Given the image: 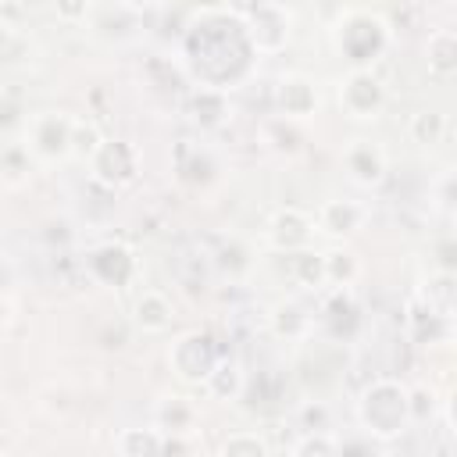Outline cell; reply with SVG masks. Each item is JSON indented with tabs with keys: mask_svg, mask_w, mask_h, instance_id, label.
<instances>
[{
	"mask_svg": "<svg viewBox=\"0 0 457 457\" xmlns=\"http://www.w3.org/2000/svg\"><path fill=\"white\" fill-rule=\"evenodd\" d=\"M250 39L232 11H204L200 25L186 36V57L207 89H225L250 64Z\"/></svg>",
	"mask_w": 457,
	"mask_h": 457,
	"instance_id": "cell-1",
	"label": "cell"
},
{
	"mask_svg": "<svg viewBox=\"0 0 457 457\" xmlns=\"http://www.w3.org/2000/svg\"><path fill=\"white\" fill-rule=\"evenodd\" d=\"M357 418H361L364 432L375 439L400 436L414 418L407 386H400L396 378H375L357 400Z\"/></svg>",
	"mask_w": 457,
	"mask_h": 457,
	"instance_id": "cell-2",
	"label": "cell"
},
{
	"mask_svg": "<svg viewBox=\"0 0 457 457\" xmlns=\"http://www.w3.org/2000/svg\"><path fill=\"white\" fill-rule=\"evenodd\" d=\"M389 43V25L371 11H346L339 21V50L353 68H368Z\"/></svg>",
	"mask_w": 457,
	"mask_h": 457,
	"instance_id": "cell-3",
	"label": "cell"
},
{
	"mask_svg": "<svg viewBox=\"0 0 457 457\" xmlns=\"http://www.w3.org/2000/svg\"><path fill=\"white\" fill-rule=\"evenodd\" d=\"M168 361L182 382H207L211 371L221 364V353L207 332H186L171 343Z\"/></svg>",
	"mask_w": 457,
	"mask_h": 457,
	"instance_id": "cell-4",
	"label": "cell"
},
{
	"mask_svg": "<svg viewBox=\"0 0 457 457\" xmlns=\"http://www.w3.org/2000/svg\"><path fill=\"white\" fill-rule=\"evenodd\" d=\"M339 104L357 121L378 118V111L386 104V86H382V79L371 68H350L339 79Z\"/></svg>",
	"mask_w": 457,
	"mask_h": 457,
	"instance_id": "cell-5",
	"label": "cell"
},
{
	"mask_svg": "<svg viewBox=\"0 0 457 457\" xmlns=\"http://www.w3.org/2000/svg\"><path fill=\"white\" fill-rule=\"evenodd\" d=\"M243 29L253 50H278L289 39V11L278 4H257L243 11Z\"/></svg>",
	"mask_w": 457,
	"mask_h": 457,
	"instance_id": "cell-6",
	"label": "cell"
},
{
	"mask_svg": "<svg viewBox=\"0 0 457 457\" xmlns=\"http://www.w3.org/2000/svg\"><path fill=\"white\" fill-rule=\"evenodd\" d=\"M71 121L68 114H57V111H43L32 118L29 125V150L43 161H54V157H64L71 154Z\"/></svg>",
	"mask_w": 457,
	"mask_h": 457,
	"instance_id": "cell-7",
	"label": "cell"
},
{
	"mask_svg": "<svg viewBox=\"0 0 457 457\" xmlns=\"http://www.w3.org/2000/svg\"><path fill=\"white\" fill-rule=\"evenodd\" d=\"M89 164L104 186H125L136 179V150L121 139H104L96 154L89 157Z\"/></svg>",
	"mask_w": 457,
	"mask_h": 457,
	"instance_id": "cell-8",
	"label": "cell"
},
{
	"mask_svg": "<svg viewBox=\"0 0 457 457\" xmlns=\"http://www.w3.org/2000/svg\"><path fill=\"white\" fill-rule=\"evenodd\" d=\"M343 164H346L350 179L361 186H378L386 175V154L368 139H353L343 154Z\"/></svg>",
	"mask_w": 457,
	"mask_h": 457,
	"instance_id": "cell-9",
	"label": "cell"
},
{
	"mask_svg": "<svg viewBox=\"0 0 457 457\" xmlns=\"http://www.w3.org/2000/svg\"><path fill=\"white\" fill-rule=\"evenodd\" d=\"M268 239H271L275 250L296 253V250H303L307 239H311V218H307L303 211H296V207H286V211H278V214L271 218Z\"/></svg>",
	"mask_w": 457,
	"mask_h": 457,
	"instance_id": "cell-10",
	"label": "cell"
},
{
	"mask_svg": "<svg viewBox=\"0 0 457 457\" xmlns=\"http://www.w3.org/2000/svg\"><path fill=\"white\" fill-rule=\"evenodd\" d=\"M275 100H278V107H282L286 118H303V114H311V111L318 107V93H314V86H311L303 75H286V79H278Z\"/></svg>",
	"mask_w": 457,
	"mask_h": 457,
	"instance_id": "cell-11",
	"label": "cell"
},
{
	"mask_svg": "<svg viewBox=\"0 0 457 457\" xmlns=\"http://www.w3.org/2000/svg\"><path fill=\"white\" fill-rule=\"evenodd\" d=\"M89 264H93V271H96L104 282H114V286L129 282V278H132V268H136L132 253H129L121 243H104V246H96L93 257H89Z\"/></svg>",
	"mask_w": 457,
	"mask_h": 457,
	"instance_id": "cell-12",
	"label": "cell"
},
{
	"mask_svg": "<svg viewBox=\"0 0 457 457\" xmlns=\"http://www.w3.org/2000/svg\"><path fill=\"white\" fill-rule=\"evenodd\" d=\"M361 221H364V207L353 204V200H328L318 214V225L328 236H346V232L361 228Z\"/></svg>",
	"mask_w": 457,
	"mask_h": 457,
	"instance_id": "cell-13",
	"label": "cell"
},
{
	"mask_svg": "<svg viewBox=\"0 0 457 457\" xmlns=\"http://www.w3.org/2000/svg\"><path fill=\"white\" fill-rule=\"evenodd\" d=\"M136 325L146 328V332H164L171 325V303H168V296L157 293V289H146L136 300Z\"/></svg>",
	"mask_w": 457,
	"mask_h": 457,
	"instance_id": "cell-14",
	"label": "cell"
},
{
	"mask_svg": "<svg viewBox=\"0 0 457 457\" xmlns=\"http://www.w3.org/2000/svg\"><path fill=\"white\" fill-rule=\"evenodd\" d=\"M428 71L432 75H450L457 68V32L453 29H436L428 36Z\"/></svg>",
	"mask_w": 457,
	"mask_h": 457,
	"instance_id": "cell-15",
	"label": "cell"
},
{
	"mask_svg": "<svg viewBox=\"0 0 457 457\" xmlns=\"http://www.w3.org/2000/svg\"><path fill=\"white\" fill-rule=\"evenodd\" d=\"M161 436L150 428H125L118 436V457H161Z\"/></svg>",
	"mask_w": 457,
	"mask_h": 457,
	"instance_id": "cell-16",
	"label": "cell"
},
{
	"mask_svg": "<svg viewBox=\"0 0 457 457\" xmlns=\"http://www.w3.org/2000/svg\"><path fill=\"white\" fill-rule=\"evenodd\" d=\"M189 111H193V118H196L200 125H218V121L225 118V96H221L218 89L200 86V89L193 93V100H189Z\"/></svg>",
	"mask_w": 457,
	"mask_h": 457,
	"instance_id": "cell-17",
	"label": "cell"
},
{
	"mask_svg": "<svg viewBox=\"0 0 457 457\" xmlns=\"http://www.w3.org/2000/svg\"><path fill=\"white\" fill-rule=\"evenodd\" d=\"M446 132V118L439 111H418L411 118V139L421 143V146H436Z\"/></svg>",
	"mask_w": 457,
	"mask_h": 457,
	"instance_id": "cell-18",
	"label": "cell"
},
{
	"mask_svg": "<svg viewBox=\"0 0 457 457\" xmlns=\"http://www.w3.org/2000/svg\"><path fill=\"white\" fill-rule=\"evenodd\" d=\"M289 264L296 268V278H300L303 286H318V282H325V261H321L318 253L296 250V253H289Z\"/></svg>",
	"mask_w": 457,
	"mask_h": 457,
	"instance_id": "cell-19",
	"label": "cell"
},
{
	"mask_svg": "<svg viewBox=\"0 0 457 457\" xmlns=\"http://www.w3.org/2000/svg\"><path fill=\"white\" fill-rule=\"evenodd\" d=\"M157 421H161V428L182 432V428H189V421H193V407H189L186 400L171 396V400H164V407L157 411Z\"/></svg>",
	"mask_w": 457,
	"mask_h": 457,
	"instance_id": "cell-20",
	"label": "cell"
},
{
	"mask_svg": "<svg viewBox=\"0 0 457 457\" xmlns=\"http://www.w3.org/2000/svg\"><path fill=\"white\" fill-rule=\"evenodd\" d=\"M104 139H100V132L89 125V121H71V154L75 157H93L96 154V146H100Z\"/></svg>",
	"mask_w": 457,
	"mask_h": 457,
	"instance_id": "cell-21",
	"label": "cell"
},
{
	"mask_svg": "<svg viewBox=\"0 0 457 457\" xmlns=\"http://www.w3.org/2000/svg\"><path fill=\"white\" fill-rule=\"evenodd\" d=\"M325 261V282H336V286H346L350 278H353V271H357V264H353V257L350 253H325L321 257Z\"/></svg>",
	"mask_w": 457,
	"mask_h": 457,
	"instance_id": "cell-22",
	"label": "cell"
},
{
	"mask_svg": "<svg viewBox=\"0 0 457 457\" xmlns=\"http://www.w3.org/2000/svg\"><path fill=\"white\" fill-rule=\"evenodd\" d=\"M221 457H268V450H264V443H261L257 436H250V432H239V436L225 439V446H221Z\"/></svg>",
	"mask_w": 457,
	"mask_h": 457,
	"instance_id": "cell-23",
	"label": "cell"
},
{
	"mask_svg": "<svg viewBox=\"0 0 457 457\" xmlns=\"http://www.w3.org/2000/svg\"><path fill=\"white\" fill-rule=\"evenodd\" d=\"M303 328H307V314L296 303H282L275 311V332L278 336H300Z\"/></svg>",
	"mask_w": 457,
	"mask_h": 457,
	"instance_id": "cell-24",
	"label": "cell"
},
{
	"mask_svg": "<svg viewBox=\"0 0 457 457\" xmlns=\"http://www.w3.org/2000/svg\"><path fill=\"white\" fill-rule=\"evenodd\" d=\"M296 457H339V450L332 446V439L325 432H318V436H307L296 446Z\"/></svg>",
	"mask_w": 457,
	"mask_h": 457,
	"instance_id": "cell-25",
	"label": "cell"
},
{
	"mask_svg": "<svg viewBox=\"0 0 457 457\" xmlns=\"http://www.w3.org/2000/svg\"><path fill=\"white\" fill-rule=\"evenodd\" d=\"M7 43H11V25H7L4 18H0V50H4Z\"/></svg>",
	"mask_w": 457,
	"mask_h": 457,
	"instance_id": "cell-26",
	"label": "cell"
}]
</instances>
